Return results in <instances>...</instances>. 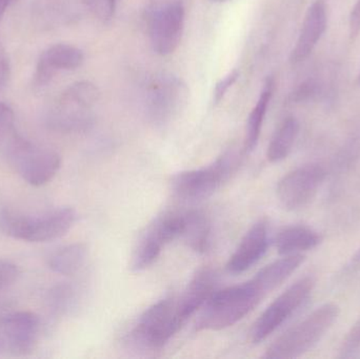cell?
<instances>
[{"label":"cell","instance_id":"1","mask_svg":"<svg viewBox=\"0 0 360 359\" xmlns=\"http://www.w3.org/2000/svg\"><path fill=\"white\" fill-rule=\"evenodd\" d=\"M252 280L216 290L200 309L196 330L220 331L243 320L264 299Z\"/></svg>","mask_w":360,"mask_h":359},{"label":"cell","instance_id":"2","mask_svg":"<svg viewBox=\"0 0 360 359\" xmlns=\"http://www.w3.org/2000/svg\"><path fill=\"white\" fill-rule=\"evenodd\" d=\"M340 307L333 303L317 308L302 322L279 337L268 348L264 358L289 359L304 355L332 328L340 316Z\"/></svg>","mask_w":360,"mask_h":359},{"label":"cell","instance_id":"3","mask_svg":"<svg viewBox=\"0 0 360 359\" xmlns=\"http://www.w3.org/2000/svg\"><path fill=\"white\" fill-rule=\"evenodd\" d=\"M239 164L238 152L235 149L226 150L210 166L175 174L171 178L173 193L186 202L207 200L231 178Z\"/></svg>","mask_w":360,"mask_h":359},{"label":"cell","instance_id":"4","mask_svg":"<svg viewBox=\"0 0 360 359\" xmlns=\"http://www.w3.org/2000/svg\"><path fill=\"white\" fill-rule=\"evenodd\" d=\"M8 162L30 185H42L51 181L60 168V156L46 148L38 147L17 135L14 126L1 137Z\"/></svg>","mask_w":360,"mask_h":359},{"label":"cell","instance_id":"5","mask_svg":"<svg viewBox=\"0 0 360 359\" xmlns=\"http://www.w3.org/2000/svg\"><path fill=\"white\" fill-rule=\"evenodd\" d=\"M181 327L176 315V299L165 297L139 316L127 341L136 349L155 351L165 347Z\"/></svg>","mask_w":360,"mask_h":359},{"label":"cell","instance_id":"6","mask_svg":"<svg viewBox=\"0 0 360 359\" xmlns=\"http://www.w3.org/2000/svg\"><path fill=\"white\" fill-rule=\"evenodd\" d=\"M76 221L72 208H61L37 215L0 214V227L8 235L30 242H46L65 235Z\"/></svg>","mask_w":360,"mask_h":359},{"label":"cell","instance_id":"7","mask_svg":"<svg viewBox=\"0 0 360 359\" xmlns=\"http://www.w3.org/2000/svg\"><path fill=\"white\" fill-rule=\"evenodd\" d=\"M184 228L182 213H168L158 216L145 228L133 249L131 270L145 271L162 254L165 246L180 238Z\"/></svg>","mask_w":360,"mask_h":359},{"label":"cell","instance_id":"8","mask_svg":"<svg viewBox=\"0 0 360 359\" xmlns=\"http://www.w3.org/2000/svg\"><path fill=\"white\" fill-rule=\"evenodd\" d=\"M314 286V278L307 276L300 278L279 295L254 324L251 331L252 341L262 343L283 326L306 303L312 294Z\"/></svg>","mask_w":360,"mask_h":359},{"label":"cell","instance_id":"9","mask_svg":"<svg viewBox=\"0 0 360 359\" xmlns=\"http://www.w3.org/2000/svg\"><path fill=\"white\" fill-rule=\"evenodd\" d=\"M188 98V86L180 78L162 74L148 84L145 94L146 113L154 124L164 126L184 109Z\"/></svg>","mask_w":360,"mask_h":359},{"label":"cell","instance_id":"10","mask_svg":"<svg viewBox=\"0 0 360 359\" xmlns=\"http://www.w3.org/2000/svg\"><path fill=\"white\" fill-rule=\"evenodd\" d=\"M326 177L327 172L321 164H311L296 168L279 181L277 198L287 210L304 208L314 200Z\"/></svg>","mask_w":360,"mask_h":359},{"label":"cell","instance_id":"11","mask_svg":"<svg viewBox=\"0 0 360 359\" xmlns=\"http://www.w3.org/2000/svg\"><path fill=\"white\" fill-rule=\"evenodd\" d=\"M184 6L180 1L170 2L154 13L150 27L154 52L167 56L179 48L184 32Z\"/></svg>","mask_w":360,"mask_h":359},{"label":"cell","instance_id":"12","mask_svg":"<svg viewBox=\"0 0 360 359\" xmlns=\"http://www.w3.org/2000/svg\"><path fill=\"white\" fill-rule=\"evenodd\" d=\"M99 91L90 81H78L70 86L59 97L57 122L67 126L91 124V109L98 101Z\"/></svg>","mask_w":360,"mask_h":359},{"label":"cell","instance_id":"13","mask_svg":"<svg viewBox=\"0 0 360 359\" xmlns=\"http://www.w3.org/2000/svg\"><path fill=\"white\" fill-rule=\"evenodd\" d=\"M40 322L30 312H18L6 316L0 325V339L4 349L14 355L33 351L39 335Z\"/></svg>","mask_w":360,"mask_h":359},{"label":"cell","instance_id":"14","mask_svg":"<svg viewBox=\"0 0 360 359\" xmlns=\"http://www.w3.org/2000/svg\"><path fill=\"white\" fill-rule=\"evenodd\" d=\"M269 242L268 223L259 221L254 223L243 236L235 252L231 255L226 263L228 272L241 274L251 269L266 254Z\"/></svg>","mask_w":360,"mask_h":359},{"label":"cell","instance_id":"15","mask_svg":"<svg viewBox=\"0 0 360 359\" xmlns=\"http://www.w3.org/2000/svg\"><path fill=\"white\" fill-rule=\"evenodd\" d=\"M218 274L211 268H202L193 276L179 299H176V315L184 326L188 318L201 309L205 301L217 290Z\"/></svg>","mask_w":360,"mask_h":359},{"label":"cell","instance_id":"16","mask_svg":"<svg viewBox=\"0 0 360 359\" xmlns=\"http://www.w3.org/2000/svg\"><path fill=\"white\" fill-rule=\"evenodd\" d=\"M84 60V53L77 46L68 44H54L40 56L36 65L34 82L37 86H46L57 72L77 69Z\"/></svg>","mask_w":360,"mask_h":359},{"label":"cell","instance_id":"17","mask_svg":"<svg viewBox=\"0 0 360 359\" xmlns=\"http://www.w3.org/2000/svg\"><path fill=\"white\" fill-rule=\"evenodd\" d=\"M327 6L323 0H316L309 6L302 22V31L292 50L290 61L293 65L306 60L327 29Z\"/></svg>","mask_w":360,"mask_h":359},{"label":"cell","instance_id":"18","mask_svg":"<svg viewBox=\"0 0 360 359\" xmlns=\"http://www.w3.org/2000/svg\"><path fill=\"white\" fill-rule=\"evenodd\" d=\"M302 254L285 255L283 259H277L270 265L262 268L252 278V282L262 291L264 296L278 288L304 263Z\"/></svg>","mask_w":360,"mask_h":359},{"label":"cell","instance_id":"19","mask_svg":"<svg viewBox=\"0 0 360 359\" xmlns=\"http://www.w3.org/2000/svg\"><path fill=\"white\" fill-rule=\"evenodd\" d=\"M321 234L307 226L294 225L283 228L277 233L275 246L281 255L300 254L321 244Z\"/></svg>","mask_w":360,"mask_h":359},{"label":"cell","instance_id":"20","mask_svg":"<svg viewBox=\"0 0 360 359\" xmlns=\"http://www.w3.org/2000/svg\"><path fill=\"white\" fill-rule=\"evenodd\" d=\"M184 214V228L180 238L186 246L199 254L209 251L212 244V223L209 216L200 210H191Z\"/></svg>","mask_w":360,"mask_h":359},{"label":"cell","instance_id":"21","mask_svg":"<svg viewBox=\"0 0 360 359\" xmlns=\"http://www.w3.org/2000/svg\"><path fill=\"white\" fill-rule=\"evenodd\" d=\"M273 91H274V79L272 77L266 78L259 98L248 118L245 137V151L247 153L253 151L259 141L262 124L273 96Z\"/></svg>","mask_w":360,"mask_h":359},{"label":"cell","instance_id":"22","mask_svg":"<svg viewBox=\"0 0 360 359\" xmlns=\"http://www.w3.org/2000/svg\"><path fill=\"white\" fill-rule=\"evenodd\" d=\"M300 134V122L295 117H288L279 124L275 131L268 147L269 162L272 164L283 162L289 156L294 143Z\"/></svg>","mask_w":360,"mask_h":359},{"label":"cell","instance_id":"23","mask_svg":"<svg viewBox=\"0 0 360 359\" xmlns=\"http://www.w3.org/2000/svg\"><path fill=\"white\" fill-rule=\"evenodd\" d=\"M88 255V249L84 244H72L63 247L51 255L49 259V266L55 273L61 275L72 276L77 273Z\"/></svg>","mask_w":360,"mask_h":359},{"label":"cell","instance_id":"24","mask_svg":"<svg viewBox=\"0 0 360 359\" xmlns=\"http://www.w3.org/2000/svg\"><path fill=\"white\" fill-rule=\"evenodd\" d=\"M86 8L99 20L107 22L113 18L117 0H82Z\"/></svg>","mask_w":360,"mask_h":359},{"label":"cell","instance_id":"25","mask_svg":"<svg viewBox=\"0 0 360 359\" xmlns=\"http://www.w3.org/2000/svg\"><path fill=\"white\" fill-rule=\"evenodd\" d=\"M238 77V71L234 70V71L230 72L224 79L219 80V81L216 84L213 94L214 105H218V103L224 99V95L228 92L229 89L237 81Z\"/></svg>","mask_w":360,"mask_h":359},{"label":"cell","instance_id":"26","mask_svg":"<svg viewBox=\"0 0 360 359\" xmlns=\"http://www.w3.org/2000/svg\"><path fill=\"white\" fill-rule=\"evenodd\" d=\"M360 348V320L354 325L348 337H346L342 353L344 358H349Z\"/></svg>","mask_w":360,"mask_h":359},{"label":"cell","instance_id":"27","mask_svg":"<svg viewBox=\"0 0 360 359\" xmlns=\"http://www.w3.org/2000/svg\"><path fill=\"white\" fill-rule=\"evenodd\" d=\"M19 275V270L13 263L0 261V290L13 285Z\"/></svg>","mask_w":360,"mask_h":359},{"label":"cell","instance_id":"28","mask_svg":"<svg viewBox=\"0 0 360 359\" xmlns=\"http://www.w3.org/2000/svg\"><path fill=\"white\" fill-rule=\"evenodd\" d=\"M349 33L351 39H355L360 33V0H357L356 4L352 8L349 19Z\"/></svg>","mask_w":360,"mask_h":359},{"label":"cell","instance_id":"29","mask_svg":"<svg viewBox=\"0 0 360 359\" xmlns=\"http://www.w3.org/2000/svg\"><path fill=\"white\" fill-rule=\"evenodd\" d=\"M14 122V116H13L12 110L8 105L0 103V136L2 133L13 126Z\"/></svg>","mask_w":360,"mask_h":359},{"label":"cell","instance_id":"30","mask_svg":"<svg viewBox=\"0 0 360 359\" xmlns=\"http://www.w3.org/2000/svg\"><path fill=\"white\" fill-rule=\"evenodd\" d=\"M11 65L8 55L0 48V88L4 86L10 78Z\"/></svg>","mask_w":360,"mask_h":359},{"label":"cell","instance_id":"31","mask_svg":"<svg viewBox=\"0 0 360 359\" xmlns=\"http://www.w3.org/2000/svg\"><path fill=\"white\" fill-rule=\"evenodd\" d=\"M212 2H217V4H220V2H226L229 1V0H211Z\"/></svg>","mask_w":360,"mask_h":359},{"label":"cell","instance_id":"32","mask_svg":"<svg viewBox=\"0 0 360 359\" xmlns=\"http://www.w3.org/2000/svg\"><path fill=\"white\" fill-rule=\"evenodd\" d=\"M4 344H2L1 339H0V351H1V350H4Z\"/></svg>","mask_w":360,"mask_h":359},{"label":"cell","instance_id":"33","mask_svg":"<svg viewBox=\"0 0 360 359\" xmlns=\"http://www.w3.org/2000/svg\"><path fill=\"white\" fill-rule=\"evenodd\" d=\"M18 0H8V4H14V2H17Z\"/></svg>","mask_w":360,"mask_h":359},{"label":"cell","instance_id":"34","mask_svg":"<svg viewBox=\"0 0 360 359\" xmlns=\"http://www.w3.org/2000/svg\"><path fill=\"white\" fill-rule=\"evenodd\" d=\"M359 84H360V74H359Z\"/></svg>","mask_w":360,"mask_h":359}]
</instances>
